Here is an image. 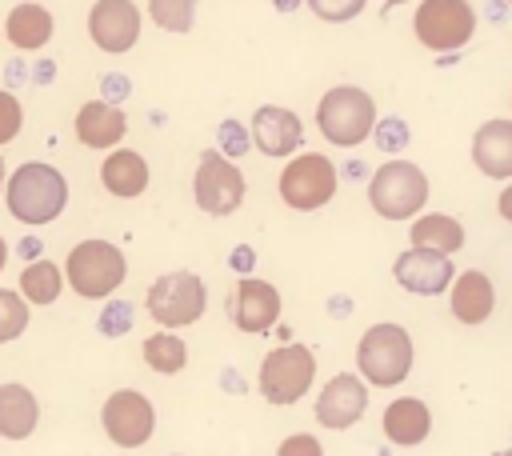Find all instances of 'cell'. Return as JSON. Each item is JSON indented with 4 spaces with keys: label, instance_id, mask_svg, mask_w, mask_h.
<instances>
[{
    "label": "cell",
    "instance_id": "35",
    "mask_svg": "<svg viewBox=\"0 0 512 456\" xmlns=\"http://www.w3.org/2000/svg\"><path fill=\"white\" fill-rule=\"evenodd\" d=\"M496 208H500V216L512 224V184H508V188H500V196H496Z\"/></svg>",
    "mask_w": 512,
    "mask_h": 456
},
{
    "label": "cell",
    "instance_id": "28",
    "mask_svg": "<svg viewBox=\"0 0 512 456\" xmlns=\"http://www.w3.org/2000/svg\"><path fill=\"white\" fill-rule=\"evenodd\" d=\"M32 312H28V300L24 292H12V288H0V344L16 340L24 328H28Z\"/></svg>",
    "mask_w": 512,
    "mask_h": 456
},
{
    "label": "cell",
    "instance_id": "29",
    "mask_svg": "<svg viewBox=\"0 0 512 456\" xmlns=\"http://www.w3.org/2000/svg\"><path fill=\"white\" fill-rule=\"evenodd\" d=\"M320 20H328V24H348V20H356L360 12H364V4L368 0H304Z\"/></svg>",
    "mask_w": 512,
    "mask_h": 456
},
{
    "label": "cell",
    "instance_id": "15",
    "mask_svg": "<svg viewBox=\"0 0 512 456\" xmlns=\"http://www.w3.org/2000/svg\"><path fill=\"white\" fill-rule=\"evenodd\" d=\"M228 308H232V324L240 332L256 336V332H268L280 320V292H276V284H268L260 276H244V280H236Z\"/></svg>",
    "mask_w": 512,
    "mask_h": 456
},
{
    "label": "cell",
    "instance_id": "16",
    "mask_svg": "<svg viewBox=\"0 0 512 456\" xmlns=\"http://www.w3.org/2000/svg\"><path fill=\"white\" fill-rule=\"evenodd\" d=\"M252 144L264 152V156H292L300 152L304 144V124L292 108L284 104H264L256 108L252 116Z\"/></svg>",
    "mask_w": 512,
    "mask_h": 456
},
{
    "label": "cell",
    "instance_id": "40",
    "mask_svg": "<svg viewBox=\"0 0 512 456\" xmlns=\"http://www.w3.org/2000/svg\"><path fill=\"white\" fill-rule=\"evenodd\" d=\"M0 36H4V28H0Z\"/></svg>",
    "mask_w": 512,
    "mask_h": 456
},
{
    "label": "cell",
    "instance_id": "36",
    "mask_svg": "<svg viewBox=\"0 0 512 456\" xmlns=\"http://www.w3.org/2000/svg\"><path fill=\"white\" fill-rule=\"evenodd\" d=\"M4 264H8V240L0 236V272H4Z\"/></svg>",
    "mask_w": 512,
    "mask_h": 456
},
{
    "label": "cell",
    "instance_id": "2",
    "mask_svg": "<svg viewBox=\"0 0 512 456\" xmlns=\"http://www.w3.org/2000/svg\"><path fill=\"white\" fill-rule=\"evenodd\" d=\"M376 100L356 84H336L316 104V128L336 148H356L376 132Z\"/></svg>",
    "mask_w": 512,
    "mask_h": 456
},
{
    "label": "cell",
    "instance_id": "24",
    "mask_svg": "<svg viewBox=\"0 0 512 456\" xmlns=\"http://www.w3.org/2000/svg\"><path fill=\"white\" fill-rule=\"evenodd\" d=\"M408 240L416 244V248H432V252H460V244H464V228H460V220L456 216H448V212H424L420 220H412V228H408Z\"/></svg>",
    "mask_w": 512,
    "mask_h": 456
},
{
    "label": "cell",
    "instance_id": "37",
    "mask_svg": "<svg viewBox=\"0 0 512 456\" xmlns=\"http://www.w3.org/2000/svg\"><path fill=\"white\" fill-rule=\"evenodd\" d=\"M4 184H8V180H4V160H0V192H4Z\"/></svg>",
    "mask_w": 512,
    "mask_h": 456
},
{
    "label": "cell",
    "instance_id": "13",
    "mask_svg": "<svg viewBox=\"0 0 512 456\" xmlns=\"http://www.w3.org/2000/svg\"><path fill=\"white\" fill-rule=\"evenodd\" d=\"M392 276H396V284H400L404 292H412V296H440V292L452 288L456 268H452V256H448V252H432V248H416V244H412L408 252L396 256Z\"/></svg>",
    "mask_w": 512,
    "mask_h": 456
},
{
    "label": "cell",
    "instance_id": "17",
    "mask_svg": "<svg viewBox=\"0 0 512 456\" xmlns=\"http://www.w3.org/2000/svg\"><path fill=\"white\" fill-rule=\"evenodd\" d=\"M72 128H76V140H80L84 148L112 152V148L128 136V116H124V108L112 104V100H88V104H80Z\"/></svg>",
    "mask_w": 512,
    "mask_h": 456
},
{
    "label": "cell",
    "instance_id": "11",
    "mask_svg": "<svg viewBox=\"0 0 512 456\" xmlns=\"http://www.w3.org/2000/svg\"><path fill=\"white\" fill-rule=\"evenodd\" d=\"M100 428H104V436H108L116 448H140V444H148L152 432H156V408H152V400H148L144 392L120 388V392H112V396L104 400V408H100Z\"/></svg>",
    "mask_w": 512,
    "mask_h": 456
},
{
    "label": "cell",
    "instance_id": "32",
    "mask_svg": "<svg viewBox=\"0 0 512 456\" xmlns=\"http://www.w3.org/2000/svg\"><path fill=\"white\" fill-rule=\"evenodd\" d=\"M276 456H324V448H320V440L312 432H292V436L280 440Z\"/></svg>",
    "mask_w": 512,
    "mask_h": 456
},
{
    "label": "cell",
    "instance_id": "3",
    "mask_svg": "<svg viewBox=\"0 0 512 456\" xmlns=\"http://www.w3.org/2000/svg\"><path fill=\"white\" fill-rule=\"evenodd\" d=\"M412 360H416V348L408 328L400 324H372L356 344V368L376 388H396L400 380H408Z\"/></svg>",
    "mask_w": 512,
    "mask_h": 456
},
{
    "label": "cell",
    "instance_id": "6",
    "mask_svg": "<svg viewBox=\"0 0 512 456\" xmlns=\"http://www.w3.org/2000/svg\"><path fill=\"white\" fill-rule=\"evenodd\" d=\"M204 304H208V288L196 272L188 268H176V272H164L152 280L148 296H144V308L148 316L160 324V328H188L204 316Z\"/></svg>",
    "mask_w": 512,
    "mask_h": 456
},
{
    "label": "cell",
    "instance_id": "41",
    "mask_svg": "<svg viewBox=\"0 0 512 456\" xmlns=\"http://www.w3.org/2000/svg\"><path fill=\"white\" fill-rule=\"evenodd\" d=\"M508 4H512V0H508Z\"/></svg>",
    "mask_w": 512,
    "mask_h": 456
},
{
    "label": "cell",
    "instance_id": "9",
    "mask_svg": "<svg viewBox=\"0 0 512 456\" xmlns=\"http://www.w3.org/2000/svg\"><path fill=\"white\" fill-rule=\"evenodd\" d=\"M336 184H340V176H336V164L328 160V156H320V152H300V156H292L288 164H284V172H280V200L288 204V208H296V212H316V208H324L332 196H336Z\"/></svg>",
    "mask_w": 512,
    "mask_h": 456
},
{
    "label": "cell",
    "instance_id": "33",
    "mask_svg": "<svg viewBox=\"0 0 512 456\" xmlns=\"http://www.w3.org/2000/svg\"><path fill=\"white\" fill-rule=\"evenodd\" d=\"M248 140H252V136H248L236 120H224V124H220V148H224V156H244Z\"/></svg>",
    "mask_w": 512,
    "mask_h": 456
},
{
    "label": "cell",
    "instance_id": "4",
    "mask_svg": "<svg viewBox=\"0 0 512 456\" xmlns=\"http://www.w3.org/2000/svg\"><path fill=\"white\" fill-rule=\"evenodd\" d=\"M64 276L68 288L84 300H108L124 276H128V260L112 240H80L68 260H64Z\"/></svg>",
    "mask_w": 512,
    "mask_h": 456
},
{
    "label": "cell",
    "instance_id": "23",
    "mask_svg": "<svg viewBox=\"0 0 512 456\" xmlns=\"http://www.w3.org/2000/svg\"><path fill=\"white\" fill-rule=\"evenodd\" d=\"M52 32H56V20H52V12H48L44 4H16V8L8 12V20H4V36H8V44L20 48V52L44 48V44L52 40Z\"/></svg>",
    "mask_w": 512,
    "mask_h": 456
},
{
    "label": "cell",
    "instance_id": "1",
    "mask_svg": "<svg viewBox=\"0 0 512 456\" xmlns=\"http://www.w3.org/2000/svg\"><path fill=\"white\" fill-rule=\"evenodd\" d=\"M4 204H8L12 220H20L28 228L52 224L68 204V180L60 168H52L44 160H24L4 184Z\"/></svg>",
    "mask_w": 512,
    "mask_h": 456
},
{
    "label": "cell",
    "instance_id": "21",
    "mask_svg": "<svg viewBox=\"0 0 512 456\" xmlns=\"http://www.w3.org/2000/svg\"><path fill=\"white\" fill-rule=\"evenodd\" d=\"M148 160L140 156V152H132V148H112L104 160H100V184L112 192V196H120V200H132V196H140L144 188H148Z\"/></svg>",
    "mask_w": 512,
    "mask_h": 456
},
{
    "label": "cell",
    "instance_id": "12",
    "mask_svg": "<svg viewBox=\"0 0 512 456\" xmlns=\"http://www.w3.org/2000/svg\"><path fill=\"white\" fill-rule=\"evenodd\" d=\"M88 36L100 52L124 56L140 40V8L132 0H96L88 8Z\"/></svg>",
    "mask_w": 512,
    "mask_h": 456
},
{
    "label": "cell",
    "instance_id": "7",
    "mask_svg": "<svg viewBox=\"0 0 512 456\" xmlns=\"http://www.w3.org/2000/svg\"><path fill=\"white\" fill-rule=\"evenodd\" d=\"M316 380V352L308 344H280L260 360L256 384L268 404H296Z\"/></svg>",
    "mask_w": 512,
    "mask_h": 456
},
{
    "label": "cell",
    "instance_id": "8",
    "mask_svg": "<svg viewBox=\"0 0 512 456\" xmlns=\"http://www.w3.org/2000/svg\"><path fill=\"white\" fill-rule=\"evenodd\" d=\"M412 32L432 52H456L476 32V8L468 0H420L412 12Z\"/></svg>",
    "mask_w": 512,
    "mask_h": 456
},
{
    "label": "cell",
    "instance_id": "18",
    "mask_svg": "<svg viewBox=\"0 0 512 456\" xmlns=\"http://www.w3.org/2000/svg\"><path fill=\"white\" fill-rule=\"evenodd\" d=\"M448 304L460 324H484L496 308V284L480 268H464L448 288Z\"/></svg>",
    "mask_w": 512,
    "mask_h": 456
},
{
    "label": "cell",
    "instance_id": "25",
    "mask_svg": "<svg viewBox=\"0 0 512 456\" xmlns=\"http://www.w3.org/2000/svg\"><path fill=\"white\" fill-rule=\"evenodd\" d=\"M64 284H68V276L52 260H32L20 272V292H24L28 304H56V296L64 292Z\"/></svg>",
    "mask_w": 512,
    "mask_h": 456
},
{
    "label": "cell",
    "instance_id": "34",
    "mask_svg": "<svg viewBox=\"0 0 512 456\" xmlns=\"http://www.w3.org/2000/svg\"><path fill=\"white\" fill-rule=\"evenodd\" d=\"M372 136H376V144H380L384 152H392V148H400V144L408 140V128H404V120H380Z\"/></svg>",
    "mask_w": 512,
    "mask_h": 456
},
{
    "label": "cell",
    "instance_id": "31",
    "mask_svg": "<svg viewBox=\"0 0 512 456\" xmlns=\"http://www.w3.org/2000/svg\"><path fill=\"white\" fill-rule=\"evenodd\" d=\"M96 328H100L104 336H120V332H128V328H132V304H124V300L108 304V308L100 312Z\"/></svg>",
    "mask_w": 512,
    "mask_h": 456
},
{
    "label": "cell",
    "instance_id": "14",
    "mask_svg": "<svg viewBox=\"0 0 512 456\" xmlns=\"http://www.w3.org/2000/svg\"><path fill=\"white\" fill-rule=\"evenodd\" d=\"M368 412V384L356 372H336L316 396V420L332 432L352 428Z\"/></svg>",
    "mask_w": 512,
    "mask_h": 456
},
{
    "label": "cell",
    "instance_id": "10",
    "mask_svg": "<svg viewBox=\"0 0 512 456\" xmlns=\"http://www.w3.org/2000/svg\"><path fill=\"white\" fill-rule=\"evenodd\" d=\"M244 172L232 156L224 152H204L200 164H196V176H192V196H196V208L208 212V216H232L240 204H244Z\"/></svg>",
    "mask_w": 512,
    "mask_h": 456
},
{
    "label": "cell",
    "instance_id": "38",
    "mask_svg": "<svg viewBox=\"0 0 512 456\" xmlns=\"http://www.w3.org/2000/svg\"><path fill=\"white\" fill-rule=\"evenodd\" d=\"M384 4H408V0H384Z\"/></svg>",
    "mask_w": 512,
    "mask_h": 456
},
{
    "label": "cell",
    "instance_id": "39",
    "mask_svg": "<svg viewBox=\"0 0 512 456\" xmlns=\"http://www.w3.org/2000/svg\"><path fill=\"white\" fill-rule=\"evenodd\" d=\"M500 456H512V448H508V452H500Z\"/></svg>",
    "mask_w": 512,
    "mask_h": 456
},
{
    "label": "cell",
    "instance_id": "30",
    "mask_svg": "<svg viewBox=\"0 0 512 456\" xmlns=\"http://www.w3.org/2000/svg\"><path fill=\"white\" fill-rule=\"evenodd\" d=\"M20 128H24V108H20V100H16L8 88H0V148L12 144V140L20 136Z\"/></svg>",
    "mask_w": 512,
    "mask_h": 456
},
{
    "label": "cell",
    "instance_id": "22",
    "mask_svg": "<svg viewBox=\"0 0 512 456\" xmlns=\"http://www.w3.org/2000/svg\"><path fill=\"white\" fill-rule=\"evenodd\" d=\"M40 424V400L32 396V388L8 380L0 384V436L4 440H28Z\"/></svg>",
    "mask_w": 512,
    "mask_h": 456
},
{
    "label": "cell",
    "instance_id": "5",
    "mask_svg": "<svg viewBox=\"0 0 512 456\" xmlns=\"http://www.w3.org/2000/svg\"><path fill=\"white\" fill-rule=\"evenodd\" d=\"M368 204L384 220H412L428 204V176L412 160H384L368 180Z\"/></svg>",
    "mask_w": 512,
    "mask_h": 456
},
{
    "label": "cell",
    "instance_id": "26",
    "mask_svg": "<svg viewBox=\"0 0 512 456\" xmlns=\"http://www.w3.org/2000/svg\"><path fill=\"white\" fill-rule=\"evenodd\" d=\"M144 364L152 368V372H160V376H176L184 364H188V344L172 332V328H164V332H152V336H144Z\"/></svg>",
    "mask_w": 512,
    "mask_h": 456
},
{
    "label": "cell",
    "instance_id": "20",
    "mask_svg": "<svg viewBox=\"0 0 512 456\" xmlns=\"http://www.w3.org/2000/svg\"><path fill=\"white\" fill-rule=\"evenodd\" d=\"M384 436L392 440V444H400V448H416V444H424L428 440V432H432V412H428V404L420 400V396H400V400H392L388 408H384Z\"/></svg>",
    "mask_w": 512,
    "mask_h": 456
},
{
    "label": "cell",
    "instance_id": "27",
    "mask_svg": "<svg viewBox=\"0 0 512 456\" xmlns=\"http://www.w3.org/2000/svg\"><path fill=\"white\" fill-rule=\"evenodd\" d=\"M148 16L156 28L184 36L196 24V0H148Z\"/></svg>",
    "mask_w": 512,
    "mask_h": 456
},
{
    "label": "cell",
    "instance_id": "19",
    "mask_svg": "<svg viewBox=\"0 0 512 456\" xmlns=\"http://www.w3.org/2000/svg\"><path fill=\"white\" fill-rule=\"evenodd\" d=\"M472 164L492 180H512V120H484L476 128Z\"/></svg>",
    "mask_w": 512,
    "mask_h": 456
}]
</instances>
